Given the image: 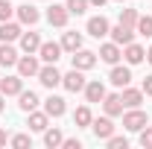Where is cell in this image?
Masks as SVG:
<instances>
[{"label":"cell","instance_id":"cell-1","mask_svg":"<svg viewBox=\"0 0 152 149\" xmlns=\"http://www.w3.org/2000/svg\"><path fill=\"white\" fill-rule=\"evenodd\" d=\"M146 123H149V114L140 111V108H129L123 114V129H129V131H140Z\"/></svg>","mask_w":152,"mask_h":149},{"label":"cell","instance_id":"cell-2","mask_svg":"<svg viewBox=\"0 0 152 149\" xmlns=\"http://www.w3.org/2000/svg\"><path fill=\"white\" fill-rule=\"evenodd\" d=\"M18 73L23 76V79H29V76H38V70H41V64H38V56L35 53H23V56L18 58Z\"/></svg>","mask_w":152,"mask_h":149},{"label":"cell","instance_id":"cell-3","mask_svg":"<svg viewBox=\"0 0 152 149\" xmlns=\"http://www.w3.org/2000/svg\"><path fill=\"white\" fill-rule=\"evenodd\" d=\"M38 58H41L44 64H56L58 58H61V44H56V41H41Z\"/></svg>","mask_w":152,"mask_h":149},{"label":"cell","instance_id":"cell-4","mask_svg":"<svg viewBox=\"0 0 152 149\" xmlns=\"http://www.w3.org/2000/svg\"><path fill=\"white\" fill-rule=\"evenodd\" d=\"M85 70H70V73H61V85H64V91H70V93H79V91H85Z\"/></svg>","mask_w":152,"mask_h":149},{"label":"cell","instance_id":"cell-5","mask_svg":"<svg viewBox=\"0 0 152 149\" xmlns=\"http://www.w3.org/2000/svg\"><path fill=\"white\" fill-rule=\"evenodd\" d=\"M23 91V76H0V93L3 96H18Z\"/></svg>","mask_w":152,"mask_h":149},{"label":"cell","instance_id":"cell-6","mask_svg":"<svg viewBox=\"0 0 152 149\" xmlns=\"http://www.w3.org/2000/svg\"><path fill=\"white\" fill-rule=\"evenodd\" d=\"M108 35H111L114 44L126 47V44H132V41H134V26H123V23H117V26L108 29Z\"/></svg>","mask_w":152,"mask_h":149},{"label":"cell","instance_id":"cell-7","mask_svg":"<svg viewBox=\"0 0 152 149\" xmlns=\"http://www.w3.org/2000/svg\"><path fill=\"white\" fill-rule=\"evenodd\" d=\"M38 82H41L44 88H56V85H61V73L56 70V64H44V67L38 70Z\"/></svg>","mask_w":152,"mask_h":149},{"label":"cell","instance_id":"cell-8","mask_svg":"<svg viewBox=\"0 0 152 149\" xmlns=\"http://www.w3.org/2000/svg\"><path fill=\"white\" fill-rule=\"evenodd\" d=\"M108 82H111L114 88H126V85L132 82V70H129V67H123V64H111Z\"/></svg>","mask_w":152,"mask_h":149},{"label":"cell","instance_id":"cell-9","mask_svg":"<svg viewBox=\"0 0 152 149\" xmlns=\"http://www.w3.org/2000/svg\"><path fill=\"white\" fill-rule=\"evenodd\" d=\"M91 129H94L96 140H108V137L114 134V123H111V117L105 114V117H96L94 123H91Z\"/></svg>","mask_w":152,"mask_h":149},{"label":"cell","instance_id":"cell-10","mask_svg":"<svg viewBox=\"0 0 152 149\" xmlns=\"http://www.w3.org/2000/svg\"><path fill=\"white\" fill-rule=\"evenodd\" d=\"M96 56L102 58L105 64H117L120 58H123V50H120V44H114V41H105L102 47H99V53Z\"/></svg>","mask_w":152,"mask_h":149},{"label":"cell","instance_id":"cell-11","mask_svg":"<svg viewBox=\"0 0 152 149\" xmlns=\"http://www.w3.org/2000/svg\"><path fill=\"white\" fill-rule=\"evenodd\" d=\"M70 56H73V67H76V70H91V67L96 64V53L82 50V47H79L76 53H70Z\"/></svg>","mask_w":152,"mask_h":149},{"label":"cell","instance_id":"cell-12","mask_svg":"<svg viewBox=\"0 0 152 149\" xmlns=\"http://www.w3.org/2000/svg\"><path fill=\"white\" fill-rule=\"evenodd\" d=\"M67 18H70L67 6H58V3H53V6L47 9V20H50V26H67Z\"/></svg>","mask_w":152,"mask_h":149},{"label":"cell","instance_id":"cell-13","mask_svg":"<svg viewBox=\"0 0 152 149\" xmlns=\"http://www.w3.org/2000/svg\"><path fill=\"white\" fill-rule=\"evenodd\" d=\"M120 99H123V108H140V102H143V91L126 85L123 93H120Z\"/></svg>","mask_w":152,"mask_h":149},{"label":"cell","instance_id":"cell-14","mask_svg":"<svg viewBox=\"0 0 152 149\" xmlns=\"http://www.w3.org/2000/svg\"><path fill=\"white\" fill-rule=\"evenodd\" d=\"M102 108L108 117H120L123 114V99H120V93H105L102 96Z\"/></svg>","mask_w":152,"mask_h":149},{"label":"cell","instance_id":"cell-15","mask_svg":"<svg viewBox=\"0 0 152 149\" xmlns=\"http://www.w3.org/2000/svg\"><path fill=\"white\" fill-rule=\"evenodd\" d=\"M123 58H126V64H129V67H132V64H140V61L146 58V50H143L140 44H134V41H132V44H126Z\"/></svg>","mask_w":152,"mask_h":149},{"label":"cell","instance_id":"cell-16","mask_svg":"<svg viewBox=\"0 0 152 149\" xmlns=\"http://www.w3.org/2000/svg\"><path fill=\"white\" fill-rule=\"evenodd\" d=\"M105 85L99 82V79H94V82H85V99L88 102H102V96H105Z\"/></svg>","mask_w":152,"mask_h":149},{"label":"cell","instance_id":"cell-17","mask_svg":"<svg viewBox=\"0 0 152 149\" xmlns=\"http://www.w3.org/2000/svg\"><path fill=\"white\" fill-rule=\"evenodd\" d=\"M15 15H18L20 23H26V26H32V23H38V18H41V12H38L35 6H15Z\"/></svg>","mask_w":152,"mask_h":149},{"label":"cell","instance_id":"cell-18","mask_svg":"<svg viewBox=\"0 0 152 149\" xmlns=\"http://www.w3.org/2000/svg\"><path fill=\"white\" fill-rule=\"evenodd\" d=\"M108 29H111V26H108V20L102 18V15H96V18L88 20V35H94V38H105Z\"/></svg>","mask_w":152,"mask_h":149},{"label":"cell","instance_id":"cell-19","mask_svg":"<svg viewBox=\"0 0 152 149\" xmlns=\"http://www.w3.org/2000/svg\"><path fill=\"white\" fill-rule=\"evenodd\" d=\"M20 32H23V29H20L18 23H12V20H3V23H0V41H6V44L18 41Z\"/></svg>","mask_w":152,"mask_h":149},{"label":"cell","instance_id":"cell-20","mask_svg":"<svg viewBox=\"0 0 152 149\" xmlns=\"http://www.w3.org/2000/svg\"><path fill=\"white\" fill-rule=\"evenodd\" d=\"M20 50L23 53H38V47H41V35L38 32H20Z\"/></svg>","mask_w":152,"mask_h":149},{"label":"cell","instance_id":"cell-21","mask_svg":"<svg viewBox=\"0 0 152 149\" xmlns=\"http://www.w3.org/2000/svg\"><path fill=\"white\" fill-rule=\"evenodd\" d=\"M38 102H41V99H38L35 91H20V93H18V105H20V111H26V114L35 111Z\"/></svg>","mask_w":152,"mask_h":149},{"label":"cell","instance_id":"cell-22","mask_svg":"<svg viewBox=\"0 0 152 149\" xmlns=\"http://www.w3.org/2000/svg\"><path fill=\"white\" fill-rule=\"evenodd\" d=\"M47 123H50V114L47 111H29V120H26L29 131H44Z\"/></svg>","mask_w":152,"mask_h":149},{"label":"cell","instance_id":"cell-23","mask_svg":"<svg viewBox=\"0 0 152 149\" xmlns=\"http://www.w3.org/2000/svg\"><path fill=\"white\" fill-rule=\"evenodd\" d=\"M18 50H15V47H12V44H6V41H3V47H0V67H15V64H18Z\"/></svg>","mask_w":152,"mask_h":149},{"label":"cell","instance_id":"cell-24","mask_svg":"<svg viewBox=\"0 0 152 149\" xmlns=\"http://www.w3.org/2000/svg\"><path fill=\"white\" fill-rule=\"evenodd\" d=\"M44 111L50 114V117H61V114L67 111V105H64L61 96H47V99H44Z\"/></svg>","mask_w":152,"mask_h":149},{"label":"cell","instance_id":"cell-25","mask_svg":"<svg viewBox=\"0 0 152 149\" xmlns=\"http://www.w3.org/2000/svg\"><path fill=\"white\" fill-rule=\"evenodd\" d=\"M73 123H76V129H85V126H91V123H94V114H91V108H88V105L76 108V111H73Z\"/></svg>","mask_w":152,"mask_h":149},{"label":"cell","instance_id":"cell-26","mask_svg":"<svg viewBox=\"0 0 152 149\" xmlns=\"http://www.w3.org/2000/svg\"><path fill=\"white\" fill-rule=\"evenodd\" d=\"M79 47H82V35H79V32H64V35H61V50L76 53Z\"/></svg>","mask_w":152,"mask_h":149},{"label":"cell","instance_id":"cell-27","mask_svg":"<svg viewBox=\"0 0 152 149\" xmlns=\"http://www.w3.org/2000/svg\"><path fill=\"white\" fill-rule=\"evenodd\" d=\"M61 140H64V134L58 129H44V146H50V149H56V146H61Z\"/></svg>","mask_w":152,"mask_h":149},{"label":"cell","instance_id":"cell-28","mask_svg":"<svg viewBox=\"0 0 152 149\" xmlns=\"http://www.w3.org/2000/svg\"><path fill=\"white\" fill-rule=\"evenodd\" d=\"M134 32H137V35H143V38H152V18H149V15H140V18H137Z\"/></svg>","mask_w":152,"mask_h":149},{"label":"cell","instance_id":"cell-29","mask_svg":"<svg viewBox=\"0 0 152 149\" xmlns=\"http://www.w3.org/2000/svg\"><path fill=\"white\" fill-rule=\"evenodd\" d=\"M137 18H140L137 9H126V6L120 9V23L123 26H137Z\"/></svg>","mask_w":152,"mask_h":149},{"label":"cell","instance_id":"cell-30","mask_svg":"<svg viewBox=\"0 0 152 149\" xmlns=\"http://www.w3.org/2000/svg\"><path fill=\"white\" fill-rule=\"evenodd\" d=\"M64 6H67V12H70V15H85L91 3H88V0H67Z\"/></svg>","mask_w":152,"mask_h":149},{"label":"cell","instance_id":"cell-31","mask_svg":"<svg viewBox=\"0 0 152 149\" xmlns=\"http://www.w3.org/2000/svg\"><path fill=\"white\" fill-rule=\"evenodd\" d=\"M137 140H140V146H143V149H152V126H149V123L140 129V137H137Z\"/></svg>","mask_w":152,"mask_h":149},{"label":"cell","instance_id":"cell-32","mask_svg":"<svg viewBox=\"0 0 152 149\" xmlns=\"http://www.w3.org/2000/svg\"><path fill=\"white\" fill-rule=\"evenodd\" d=\"M105 143H108V149H129V140H126V137H120V134H111Z\"/></svg>","mask_w":152,"mask_h":149},{"label":"cell","instance_id":"cell-33","mask_svg":"<svg viewBox=\"0 0 152 149\" xmlns=\"http://www.w3.org/2000/svg\"><path fill=\"white\" fill-rule=\"evenodd\" d=\"M12 15H15V6H12L9 0H0V23H3V20H9Z\"/></svg>","mask_w":152,"mask_h":149},{"label":"cell","instance_id":"cell-34","mask_svg":"<svg viewBox=\"0 0 152 149\" xmlns=\"http://www.w3.org/2000/svg\"><path fill=\"white\" fill-rule=\"evenodd\" d=\"M15 149H26V146H32V140H29V134H15L12 140H9Z\"/></svg>","mask_w":152,"mask_h":149},{"label":"cell","instance_id":"cell-35","mask_svg":"<svg viewBox=\"0 0 152 149\" xmlns=\"http://www.w3.org/2000/svg\"><path fill=\"white\" fill-rule=\"evenodd\" d=\"M61 146H64V149H82V140H79V137H64Z\"/></svg>","mask_w":152,"mask_h":149},{"label":"cell","instance_id":"cell-36","mask_svg":"<svg viewBox=\"0 0 152 149\" xmlns=\"http://www.w3.org/2000/svg\"><path fill=\"white\" fill-rule=\"evenodd\" d=\"M140 91H143V96H152V76H146V79H143Z\"/></svg>","mask_w":152,"mask_h":149},{"label":"cell","instance_id":"cell-37","mask_svg":"<svg viewBox=\"0 0 152 149\" xmlns=\"http://www.w3.org/2000/svg\"><path fill=\"white\" fill-rule=\"evenodd\" d=\"M88 3H91V6H96V9H102V6H105L108 0H88Z\"/></svg>","mask_w":152,"mask_h":149},{"label":"cell","instance_id":"cell-38","mask_svg":"<svg viewBox=\"0 0 152 149\" xmlns=\"http://www.w3.org/2000/svg\"><path fill=\"white\" fill-rule=\"evenodd\" d=\"M0 146H6V129H0Z\"/></svg>","mask_w":152,"mask_h":149},{"label":"cell","instance_id":"cell-39","mask_svg":"<svg viewBox=\"0 0 152 149\" xmlns=\"http://www.w3.org/2000/svg\"><path fill=\"white\" fill-rule=\"evenodd\" d=\"M3 99H6V96H3V93H0V114L6 111V102H3Z\"/></svg>","mask_w":152,"mask_h":149},{"label":"cell","instance_id":"cell-40","mask_svg":"<svg viewBox=\"0 0 152 149\" xmlns=\"http://www.w3.org/2000/svg\"><path fill=\"white\" fill-rule=\"evenodd\" d=\"M146 61H149V64H152V47H149V50H146Z\"/></svg>","mask_w":152,"mask_h":149},{"label":"cell","instance_id":"cell-41","mask_svg":"<svg viewBox=\"0 0 152 149\" xmlns=\"http://www.w3.org/2000/svg\"><path fill=\"white\" fill-rule=\"evenodd\" d=\"M117 3H123V0H117Z\"/></svg>","mask_w":152,"mask_h":149}]
</instances>
